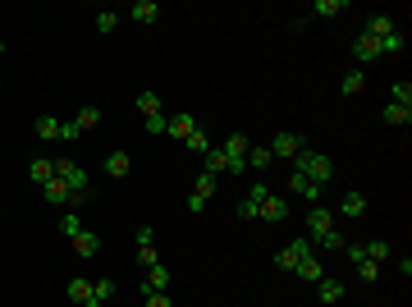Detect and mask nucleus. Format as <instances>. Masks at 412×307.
<instances>
[{
	"label": "nucleus",
	"instance_id": "obj_1",
	"mask_svg": "<svg viewBox=\"0 0 412 307\" xmlns=\"http://www.w3.org/2000/svg\"><path fill=\"white\" fill-rule=\"evenodd\" d=\"M307 229H311V243L321 248V253H339L348 238L339 234V225H335V216H330L326 207H311L307 211Z\"/></svg>",
	"mask_w": 412,
	"mask_h": 307
},
{
	"label": "nucleus",
	"instance_id": "obj_2",
	"mask_svg": "<svg viewBox=\"0 0 412 307\" xmlns=\"http://www.w3.org/2000/svg\"><path fill=\"white\" fill-rule=\"evenodd\" d=\"M293 170H298V175H307L311 184H321V188L335 179V161H330L326 151H311V147H302L298 156H293Z\"/></svg>",
	"mask_w": 412,
	"mask_h": 307
},
{
	"label": "nucleus",
	"instance_id": "obj_3",
	"mask_svg": "<svg viewBox=\"0 0 412 307\" xmlns=\"http://www.w3.org/2000/svg\"><path fill=\"white\" fill-rule=\"evenodd\" d=\"M307 257H316V243H311V238H293L289 248H280V253H275V266H280V271H298Z\"/></svg>",
	"mask_w": 412,
	"mask_h": 307
},
{
	"label": "nucleus",
	"instance_id": "obj_4",
	"mask_svg": "<svg viewBox=\"0 0 412 307\" xmlns=\"http://www.w3.org/2000/svg\"><path fill=\"white\" fill-rule=\"evenodd\" d=\"M266 197H270V188L257 179V184H252L248 193L239 197V220H257V211H261V202H266Z\"/></svg>",
	"mask_w": 412,
	"mask_h": 307
},
{
	"label": "nucleus",
	"instance_id": "obj_5",
	"mask_svg": "<svg viewBox=\"0 0 412 307\" xmlns=\"http://www.w3.org/2000/svg\"><path fill=\"white\" fill-rule=\"evenodd\" d=\"M321 193H326V188H321V184H311L307 175H298V170H289V197H307L311 207H321Z\"/></svg>",
	"mask_w": 412,
	"mask_h": 307
},
{
	"label": "nucleus",
	"instance_id": "obj_6",
	"mask_svg": "<svg viewBox=\"0 0 412 307\" xmlns=\"http://www.w3.org/2000/svg\"><path fill=\"white\" fill-rule=\"evenodd\" d=\"M302 147H307V142H302L298 133H275V138H270V156L275 161H293Z\"/></svg>",
	"mask_w": 412,
	"mask_h": 307
},
{
	"label": "nucleus",
	"instance_id": "obj_7",
	"mask_svg": "<svg viewBox=\"0 0 412 307\" xmlns=\"http://www.w3.org/2000/svg\"><path fill=\"white\" fill-rule=\"evenodd\" d=\"M211 197H215V175H206V170H202V175H198V184H193L188 211H193V216H198V211H206V202H211Z\"/></svg>",
	"mask_w": 412,
	"mask_h": 307
},
{
	"label": "nucleus",
	"instance_id": "obj_8",
	"mask_svg": "<svg viewBox=\"0 0 412 307\" xmlns=\"http://www.w3.org/2000/svg\"><path fill=\"white\" fill-rule=\"evenodd\" d=\"M289 197H266V202H261V211H257V220H266V225H284V220H289Z\"/></svg>",
	"mask_w": 412,
	"mask_h": 307
},
{
	"label": "nucleus",
	"instance_id": "obj_9",
	"mask_svg": "<svg viewBox=\"0 0 412 307\" xmlns=\"http://www.w3.org/2000/svg\"><path fill=\"white\" fill-rule=\"evenodd\" d=\"M353 60H357V69H362V64H371V60H380V42H376V37H367V33H357V42H353Z\"/></svg>",
	"mask_w": 412,
	"mask_h": 307
},
{
	"label": "nucleus",
	"instance_id": "obj_10",
	"mask_svg": "<svg viewBox=\"0 0 412 307\" xmlns=\"http://www.w3.org/2000/svg\"><path fill=\"white\" fill-rule=\"evenodd\" d=\"M28 179H33L37 188L51 184V179H55V156H33V161H28Z\"/></svg>",
	"mask_w": 412,
	"mask_h": 307
},
{
	"label": "nucleus",
	"instance_id": "obj_11",
	"mask_svg": "<svg viewBox=\"0 0 412 307\" xmlns=\"http://www.w3.org/2000/svg\"><path fill=\"white\" fill-rule=\"evenodd\" d=\"M42 197H46L51 207H74V193H69L64 179H51V184H42ZM74 211H78V207H74Z\"/></svg>",
	"mask_w": 412,
	"mask_h": 307
},
{
	"label": "nucleus",
	"instance_id": "obj_12",
	"mask_svg": "<svg viewBox=\"0 0 412 307\" xmlns=\"http://www.w3.org/2000/svg\"><path fill=\"white\" fill-rule=\"evenodd\" d=\"M151 289V294H165L170 289V266L165 262H156V266H147V280H142V294Z\"/></svg>",
	"mask_w": 412,
	"mask_h": 307
},
{
	"label": "nucleus",
	"instance_id": "obj_13",
	"mask_svg": "<svg viewBox=\"0 0 412 307\" xmlns=\"http://www.w3.org/2000/svg\"><path fill=\"white\" fill-rule=\"evenodd\" d=\"M193 129H198V120H193L188 110H179V115H170V129H165V133H170L174 142H188V138H193Z\"/></svg>",
	"mask_w": 412,
	"mask_h": 307
},
{
	"label": "nucleus",
	"instance_id": "obj_14",
	"mask_svg": "<svg viewBox=\"0 0 412 307\" xmlns=\"http://www.w3.org/2000/svg\"><path fill=\"white\" fill-rule=\"evenodd\" d=\"M69 243H74V253L83 257V262H92V257L101 253V238H96L92 229H83V234H74V238H69Z\"/></svg>",
	"mask_w": 412,
	"mask_h": 307
},
{
	"label": "nucleus",
	"instance_id": "obj_15",
	"mask_svg": "<svg viewBox=\"0 0 412 307\" xmlns=\"http://www.w3.org/2000/svg\"><path fill=\"white\" fill-rule=\"evenodd\" d=\"M129 170H133L129 151H110V156H105V175H110V179H129Z\"/></svg>",
	"mask_w": 412,
	"mask_h": 307
},
{
	"label": "nucleus",
	"instance_id": "obj_16",
	"mask_svg": "<svg viewBox=\"0 0 412 307\" xmlns=\"http://www.w3.org/2000/svg\"><path fill=\"white\" fill-rule=\"evenodd\" d=\"M129 18L133 23H156V18H161V5H156V0H133Z\"/></svg>",
	"mask_w": 412,
	"mask_h": 307
},
{
	"label": "nucleus",
	"instance_id": "obj_17",
	"mask_svg": "<svg viewBox=\"0 0 412 307\" xmlns=\"http://www.w3.org/2000/svg\"><path fill=\"white\" fill-rule=\"evenodd\" d=\"M389 33H399V23H394V14H371V23H367V37H389Z\"/></svg>",
	"mask_w": 412,
	"mask_h": 307
},
{
	"label": "nucleus",
	"instance_id": "obj_18",
	"mask_svg": "<svg viewBox=\"0 0 412 307\" xmlns=\"http://www.w3.org/2000/svg\"><path fill=\"white\" fill-rule=\"evenodd\" d=\"M220 147H224V156H229V161H243V156H248V147H252V142H248V133H229V138H224Z\"/></svg>",
	"mask_w": 412,
	"mask_h": 307
},
{
	"label": "nucleus",
	"instance_id": "obj_19",
	"mask_svg": "<svg viewBox=\"0 0 412 307\" xmlns=\"http://www.w3.org/2000/svg\"><path fill=\"white\" fill-rule=\"evenodd\" d=\"M293 275H298V280H307V284H316V280H326V262H321V257H307V262H302Z\"/></svg>",
	"mask_w": 412,
	"mask_h": 307
},
{
	"label": "nucleus",
	"instance_id": "obj_20",
	"mask_svg": "<svg viewBox=\"0 0 412 307\" xmlns=\"http://www.w3.org/2000/svg\"><path fill=\"white\" fill-rule=\"evenodd\" d=\"M110 299H115V280H105V275L92 280V299H87V307H105Z\"/></svg>",
	"mask_w": 412,
	"mask_h": 307
},
{
	"label": "nucleus",
	"instance_id": "obj_21",
	"mask_svg": "<svg viewBox=\"0 0 412 307\" xmlns=\"http://www.w3.org/2000/svg\"><path fill=\"white\" fill-rule=\"evenodd\" d=\"M316 299L326 303V307L339 303V299H343V280H330V275H326V280H316Z\"/></svg>",
	"mask_w": 412,
	"mask_h": 307
},
{
	"label": "nucleus",
	"instance_id": "obj_22",
	"mask_svg": "<svg viewBox=\"0 0 412 307\" xmlns=\"http://www.w3.org/2000/svg\"><path fill=\"white\" fill-rule=\"evenodd\" d=\"M362 88H367V69H348V74H343V83H339L343 97H357Z\"/></svg>",
	"mask_w": 412,
	"mask_h": 307
},
{
	"label": "nucleus",
	"instance_id": "obj_23",
	"mask_svg": "<svg viewBox=\"0 0 412 307\" xmlns=\"http://www.w3.org/2000/svg\"><path fill=\"white\" fill-rule=\"evenodd\" d=\"M243 161H248V170H257V175H261V170H270V166H275L270 147H248V156H243Z\"/></svg>",
	"mask_w": 412,
	"mask_h": 307
},
{
	"label": "nucleus",
	"instance_id": "obj_24",
	"mask_svg": "<svg viewBox=\"0 0 412 307\" xmlns=\"http://www.w3.org/2000/svg\"><path fill=\"white\" fill-rule=\"evenodd\" d=\"M339 211H343V216H353V220H357V216H367V197H362L357 188H353V193H343Z\"/></svg>",
	"mask_w": 412,
	"mask_h": 307
},
{
	"label": "nucleus",
	"instance_id": "obj_25",
	"mask_svg": "<svg viewBox=\"0 0 412 307\" xmlns=\"http://www.w3.org/2000/svg\"><path fill=\"white\" fill-rule=\"evenodd\" d=\"M64 294H69V299H74L78 307H87V299H92V280H83V275H74Z\"/></svg>",
	"mask_w": 412,
	"mask_h": 307
},
{
	"label": "nucleus",
	"instance_id": "obj_26",
	"mask_svg": "<svg viewBox=\"0 0 412 307\" xmlns=\"http://www.w3.org/2000/svg\"><path fill=\"white\" fill-rule=\"evenodd\" d=\"M183 147H188V151H193V156H206V151H211V147H215V142H211V133H206V129H202V124H198V129H193V138H188V142H183Z\"/></svg>",
	"mask_w": 412,
	"mask_h": 307
},
{
	"label": "nucleus",
	"instance_id": "obj_27",
	"mask_svg": "<svg viewBox=\"0 0 412 307\" xmlns=\"http://www.w3.org/2000/svg\"><path fill=\"white\" fill-rule=\"evenodd\" d=\"M37 138L55 142V138H60V120H55V115H42V120H37Z\"/></svg>",
	"mask_w": 412,
	"mask_h": 307
},
{
	"label": "nucleus",
	"instance_id": "obj_28",
	"mask_svg": "<svg viewBox=\"0 0 412 307\" xmlns=\"http://www.w3.org/2000/svg\"><path fill=\"white\" fill-rule=\"evenodd\" d=\"M362 253H367V262H385V257H389V243H385V238H367V243H362Z\"/></svg>",
	"mask_w": 412,
	"mask_h": 307
},
{
	"label": "nucleus",
	"instance_id": "obj_29",
	"mask_svg": "<svg viewBox=\"0 0 412 307\" xmlns=\"http://www.w3.org/2000/svg\"><path fill=\"white\" fill-rule=\"evenodd\" d=\"M343 9H348V0H316L311 14H316V18H335V14H343Z\"/></svg>",
	"mask_w": 412,
	"mask_h": 307
},
{
	"label": "nucleus",
	"instance_id": "obj_30",
	"mask_svg": "<svg viewBox=\"0 0 412 307\" xmlns=\"http://www.w3.org/2000/svg\"><path fill=\"white\" fill-rule=\"evenodd\" d=\"M74 124H78V133H87V129H96V124H101V110H96V105H83V110L74 115Z\"/></svg>",
	"mask_w": 412,
	"mask_h": 307
},
{
	"label": "nucleus",
	"instance_id": "obj_31",
	"mask_svg": "<svg viewBox=\"0 0 412 307\" xmlns=\"http://www.w3.org/2000/svg\"><path fill=\"white\" fill-rule=\"evenodd\" d=\"M137 115H142V120H147V115H165L161 97H156V92H137Z\"/></svg>",
	"mask_w": 412,
	"mask_h": 307
},
{
	"label": "nucleus",
	"instance_id": "obj_32",
	"mask_svg": "<svg viewBox=\"0 0 412 307\" xmlns=\"http://www.w3.org/2000/svg\"><path fill=\"white\" fill-rule=\"evenodd\" d=\"M380 115H385V124H412V105H394V101H389Z\"/></svg>",
	"mask_w": 412,
	"mask_h": 307
},
{
	"label": "nucleus",
	"instance_id": "obj_33",
	"mask_svg": "<svg viewBox=\"0 0 412 307\" xmlns=\"http://www.w3.org/2000/svg\"><path fill=\"white\" fill-rule=\"evenodd\" d=\"M60 234H69V238L83 234V220H78V211H64V216H60Z\"/></svg>",
	"mask_w": 412,
	"mask_h": 307
},
{
	"label": "nucleus",
	"instance_id": "obj_34",
	"mask_svg": "<svg viewBox=\"0 0 412 307\" xmlns=\"http://www.w3.org/2000/svg\"><path fill=\"white\" fill-rule=\"evenodd\" d=\"M404 51V33H389V37H380V55H399Z\"/></svg>",
	"mask_w": 412,
	"mask_h": 307
},
{
	"label": "nucleus",
	"instance_id": "obj_35",
	"mask_svg": "<svg viewBox=\"0 0 412 307\" xmlns=\"http://www.w3.org/2000/svg\"><path fill=\"white\" fill-rule=\"evenodd\" d=\"M389 101H394V105H412V83H394V88H389Z\"/></svg>",
	"mask_w": 412,
	"mask_h": 307
},
{
	"label": "nucleus",
	"instance_id": "obj_36",
	"mask_svg": "<svg viewBox=\"0 0 412 307\" xmlns=\"http://www.w3.org/2000/svg\"><path fill=\"white\" fill-rule=\"evenodd\" d=\"M357 280H362V284H376V280H380V266H376V262H357Z\"/></svg>",
	"mask_w": 412,
	"mask_h": 307
},
{
	"label": "nucleus",
	"instance_id": "obj_37",
	"mask_svg": "<svg viewBox=\"0 0 412 307\" xmlns=\"http://www.w3.org/2000/svg\"><path fill=\"white\" fill-rule=\"evenodd\" d=\"M115 28H120V14H115V9L96 14V33H115Z\"/></svg>",
	"mask_w": 412,
	"mask_h": 307
},
{
	"label": "nucleus",
	"instance_id": "obj_38",
	"mask_svg": "<svg viewBox=\"0 0 412 307\" xmlns=\"http://www.w3.org/2000/svg\"><path fill=\"white\" fill-rule=\"evenodd\" d=\"M142 307H174V303H170V294H151V289H147L142 294Z\"/></svg>",
	"mask_w": 412,
	"mask_h": 307
},
{
	"label": "nucleus",
	"instance_id": "obj_39",
	"mask_svg": "<svg viewBox=\"0 0 412 307\" xmlns=\"http://www.w3.org/2000/svg\"><path fill=\"white\" fill-rule=\"evenodd\" d=\"M170 129V115H147V133H165Z\"/></svg>",
	"mask_w": 412,
	"mask_h": 307
},
{
	"label": "nucleus",
	"instance_id": "obj_40",
	"mask_svg": "<svg viewBox=\"0 0 412 307\" xmlns=\"http://www.w3.org/2000/svg\"><path fill=\"white\" fill-rule=\"evenodd\" d=\"M133 243H137V248H156V234H151V225H142V229H137V234H133Z\"/></svg>",
	"mask_w": 412,
	"mask_h": 307
},
{
	"label": "nucleus",
	"instance_id": "obj_41",
	"mask_svg": "<svg viewBox=\"0 0 412 307\" xmlns=\"http://www.w3.org/2000/svg\"><path fill=\"white\" fill-rule=\"evenodd\" d=\"M78 138H83V133H78V124L74 120H69V124L60 120V142H78Z\"/></svg>",
	"mask_w": 412,
	"mask_h": 307
},
{
	"label": "nucleus",
	"instance_id": "obj_42",
	"mask_svg": "<svg viewBox=\"0 0 412 307\" xmlns=\"http://www.w3.org/2000/svg\"><path fill=\"white\" fill-rule=\"evenodd\" d=\"M343 253H348V262L357 266V262H367V253H362V243H343Z\"/></svg>",
	"mask_w": 412,
	"mask_h": 307
},
{
	"label": "nucleus",
	"instance_id": "obj_43",
	"mask_svg": "<svg viewBox=\"0 0 412 307\" xmlns=\"http://www.w3.org/2000/svg\"><path fill=\"white\" fill-rule=\"evenodd\" d=\"M0 51H5V42H0Z\"/></svg>",
	"mask_w": 412,
	"mask_h": 307
}]
</instances>
